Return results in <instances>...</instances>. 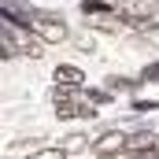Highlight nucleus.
I'll list each match as a JSON object with an SVG mask.
<instances>
[{
	"instance_id": "6e6552de",
	"label": "nucleus",
	"mask_w": 159,
	"mask_h": 159,
	"mask_svg": "<svg viewBox=\"0 0 159 159\" xmlns=\"http://www.w3.org/2000/svg\"><path fill=\"white\" fill-rule=\"evenodd\" d=\"M141 81H159V63L144 67V70H141Z\"/></svg>"
},
{
	"instance_id": "f257e3e1",
	"label": "nucleus",
	"mask_w": 159,
	"mask_h": 159,
	"mask_svg": "<svg viewBox=\"0 0 159 159\" xmlns=\"http://www.w3.org/2000/svg\"><path fill=\"white\" fill-rule=\"evenodd\" d=\"M4 56L15 59V56H41V41L44 37H34L37 30L30 22H15V19H4Z\"/></svg>"
},
{
	"instance_id": "1a4fd4ad",
	"label": "nucleus",
	"mask_w": 159,
	"mask_h": 159,
	"mask_svg": "<svg viewBox=\"0 0 159 159\" xmlns=\"http://www.w3.org/2000/svg\"><path fill=\"white\" fill-rule=\"evenodd\" d=\"M63 148H67V152H78V148H85V137H67Z\"/></svg>"
},
{
	"instance_id": "9b49d317",
	"label": "nucleus",
	"mask_w": 159,
	"mask_h": 159,
	"mask_svg": "<svg viewBox=\"0 0 159 159\" xmlns=\"http://www.w3.org/2000/svg\"><path fill=\"white\" fill-rule=\"evenodd\" d=\"M126 85H133L129 78H107V89H126Z\"/></svg>"
},
{
	"instance_id": "20e7f679",
	"label": "nucleus",
	"mask_w": 159,
	"mask_h": 159,
	"mask_svg": "<svg viewBox=\"0 0 159 159\" xmlns=\"http://www.w3.org/2000/svg\"><path fill=\"white\" fill-rule=\"evenodd\" d=\"M34 7L22 4V0H4V19H15V22H34Z\"/></svg>"
},
{
	"instance_id": "423d86ee",
	"label": "nucleus",
	"mask_w": 159,
	"mask_h": 159,
	"mask_svg": "<svg viewBox=\"0 0 159 159\" xmlns=\"http://www.w3.org/2000/svg\"><path fill=\"white\" fill-rule=\"evenodd\" d=\"M56 78L63 81V85H81V70L70 67V63H63V67H56Z\"/></svg>"
},
{
	"instance_id": "0eeeda50",
	"label": "nucleus",
	"mask_w": 159,
	"mask_h": 159,
	"mask_svg": "<svg viewBox=\"0 0 159 159\" xmlns=\"http://www.w3.org/2000/svg\"><path fill=\"white\" fill-rule=\"evenodd\" d=\"M67 156V148H44V152H37L34 159H63Z\"/></svg>"
},
{
	"instance_id": "9d476101",
	"label": "nucleus",
	"mask_w": 159,
	"mask_h": 159,
	"mask_svg": "<svg viewBox=\"0 0 159 159\" xmlns=\"http://www.w3.org/2000/svg\"><path fill=\"white\" fill-rule=\"evenodd\" d=\"M89 100H93V104H104V100H111V93H100V89H89Z\"/></svg>"
},
{
	"instance_id": "39448f33",
	"label": "nucleus",
	"mask_w": 159,
	"mask_h": 159,
	"mask_svg": "<svg viewBox=\"0 0 159 159\" xmlns=\"http://www.w3.org/2000/svg\"><path fill=\"white\" fill-rule=\"evenodd\" d=\"M126 144H129L126 133H104V137L96 141V152H100V156H111V152H122Z\"/></svg>"
},
{
	"instance_id": "7ed1b4c3",
	"label": "nucleus",
	"mask_w": 159,
	"mask_h": 159,
	"mask_svg": "<svg viewBox=\"0 0 159 159\" xmlns=\"http://www.w3.org/2000/svg\"><path fill=\"white\" fill-rule=\"evenodd\" d=\"M30 26H34V30H37V37H44L48 44H59V41H67V26H63V19H59V15L37 11Z\"/></svg>"
},
{
	"instance_id": "f8f14e48",
	"label": "nucleus",
	"mask_w": 159,
	"mask_h": 159,
	"mask_svg": "<svg viewBox=\"0 0 159 159\" xmlns=\"http://www.w3.org/2000/svg\"><path fill=\"white\" fill-rule=\"evenodd\" d=\"M156 107H159L156 100H137V111H156Z\"/></svg>"
},
{
	"instance_id": "f03ea898",
	"label": "nucleus",
	"mask_w": 159,
	"mask_h": 159,
	"mask_svg": "<svg viewBox=\"0 0 159 159\" xmlns=\"http://www.w3.org/2000/svg\"><path fill=\"white\" fill-rule=\"evenodd\" d=\"M115 4V11H119L126 22H133V26H144V22H152L159 15V0H111Z\"/></svg>"
}]
</instances>
